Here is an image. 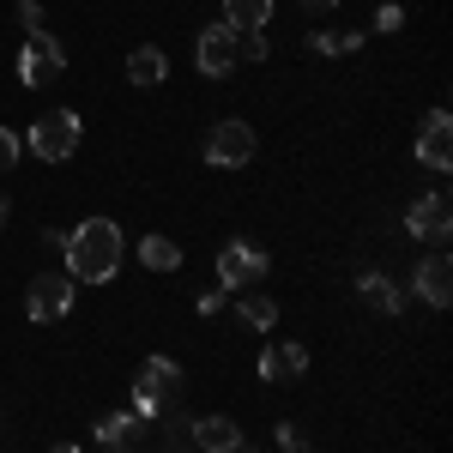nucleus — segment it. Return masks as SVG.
I'll use <instances>...</instances> for the list:
<instances>
[{"label": "nucleus", "mask_w": 453, "mask_h": 453, "mask_svg": "<svg viewBox=\"0 0 453 453\" xmlns=\"http://www.w3.org/2000/svg\"><path fill=\"white\" fill-rule=\"evenodd\" d=\"M242 320H248V326H279L273 296H242Z\"/></svg>", "instance_id": "6ab92c4d"}, {"label": "nucleus", "mask_w": 453, "mask_h": 453, "mask_svg": "<svg viewBox=\"0 0 453 453\" xmlns=\"http://www.w3.org/2000/svg\"><path fill=\"white\" fill-rule=\"evenodd\" d=\"M181 393V369H175L170 357H145L140 369V393H134V418H151L164 399H175Z\"/></svg>", "instance_id": "20e7f679"}, {"label": "nucleus", "mask_w": 453, "mask_h": 453, "mask_svg": "<svg viewBox=\"0 0 453 453\" xmlns=\"http://www.w3.org/2000/svg\"><path fill=\"white\" fill-rule=\"evenodd\" d=\"M49 453H79V448H73V441H61V448H49Z\"/></svg>", "instance_id": "bb28decb"}, {"label": "nucleus", "mask_w": 453, "mask_h": 453, "mask_svg": "<svg viewBox=\"0 0 453 453\" xmlns=\"http://www.w3.org/2000/svg\"><path fill=\"white\" fill-rule=\"evenodd\" d=\"M12 164H19V134H12V127H0V175L12 170Z\"/></svg>", "instance_id": "4be33fe9"}, {"label": "nucleus", "mask_w": 453, "mask_h": 453, "mask_svg": "<svg viewBox=\"0 0 453 453\" xmlns=\"http://www.w3.org/2000/svg\"><path fill=\"white\" fill-rule=\"evenodd\" d=\"M254 157V127L248 121H218L206 134V164H218V170H236V164H248Z\"/></svg>", "instance_id": "39448f33"}, {"label": "nucleus", "mask_w": 453, "mask_h": 453, "mask_svg": "<svg viewBox=\"0 0 453 453\" xmlns=\"http://www.w3.org/2000/svg\"><path fill=\"white\" fill-rule=\"evenodd\" d=\"M418 164H429V170H448V164H453V121H448V109H429V115H423Z\"/></svg>", "instance_id": "1a4fd4ad"}, {"label": "nucleus", "mask_w": 453, "mask_h": 453, "mask_svg": "<svg viewBox=\"0 0 453 453\" xmlns=\"http://www.w3.org/2000/svg\"><path fill=\"white\" fill-rule=\"evenodd\" d=\"M73 151H79V115H73V109H49V115L31 127V157L67 164Z\"/></svg>", "instance_id": "f03ea898"}, {"label": "nucleus", "mask_w": 453, "mask_h": 453, "mask_svg": "<svg viewBox=\"0 0 453 453\" xmlns=\"http://www.w3.org/2000/svg\"><path fill=\"white\" fill-rule=\"evenodd\" d=\"M194 61H200L206 79H224V73L236 67V31H230V25H206V31H200V49H194Z\"/></svg>", "instance_id": "9d476101"}, {"label": "nucleus", "mask_w": 453, "mask_h": 453, "mask_svg": "<svg viewBox=\"0 0 453 453\" xmlns=\"http://www.w3.org/2000/svg\"><path fill=\"white\" fill-rule=\"evenodd\" d=\"M0 218H6V194H0Z\"/></svg>", "instance_id": "cd10ccee"}, {"label": "nucleus", "mask_w": 453, "mask_h": 453, "mask_svg": "<svg viewBox=\"0 0 453 453\" xmlns=\"http://www.w3.org/2000/svg\"><path fill=\"white\" fill-rule=\"evenodd\" d=\"M309 369V350L303 345H266V357H260V375L266 381H296Z\"/></svg>", "instance_id": "ddd939ff"}, {"label": "nucleus", "mask_w": 453, "mask_h": 453, "mask_svg": "<svg viewBox=\"0 0 453 453\" xmlns=\"http://www.w3.org/2000/svg\"><path fill=\"white\" fill-rule=\"evenodd\" d=\"M363 296H369V303H375L381 314H399V309H405V290H393V284H387V279H375V273L363 279Z\"/></svg>", "instance_id": "a211bd4d"}, {"label": "nucleus", "mask_w": 453, "mask_h": 453, "mask_svg": "<svg viewBox=\"0 0 453 453\" xmlns=\"http://www.w3.org/2000/svg\"><path fill=\"white\" fill-rule=\"evenodd\" d=\"M19 19H25V31H42V6H36V0H25V6H19Z\"/></svg>", "instance_id": "b1692460"}, {"label": "nucleus", "mask_w": 453, "mask_h": 453, "mask_svg": "<svg viewBox=\"0 0 453 453\" xmlns=\"http://www.w3.org/2000/svg\"><path fill=\"white\" fill-rule=\"evenodd\" d=\"M405 230H411V236H423V242H448V230H453L448 194H423L418 206L405 211Z\"/></svg>", "instance_id": "6e6552de"}, {"label": "nucleus", "mask_w": 453, "mask_h": 453, "mask_svg": "<svg viewBox=\"0 0 453 453\" xmlns=\"http://www.w3.org/2000/svg\"><path fill=\"white\" fill-rule=\"evenodd\" d=\"M67 309H73V279H61V273L31 279V290H25V314L31 320H61Z\"/></svg>", "instance_id": "423d86ee"}, {"label": "nucleus", "mask_w": 453, "mask_h": 453, "mask_svg": "<svg viewBox=\"0 0 453 453\" xmlns=\"http://www.w3.org/2000/svg\"><path fill=\"white\" fill-rule=\"evenodd\" d=\"M164 73H170L164 49H134V55H127V85H140V91L164 85Z\"/></svg>", "instance_id": "4468645a"}, {"label": "nucleus", "mask_w": 453, "mask_h": 453, "mask_svg": "<svg viewBox=\"0 0 453 453\" xmlns=\"http://www.w3.org/2000/svg\"><path fill=\"white\" fill-rule=\"evenodd\" d=\"M121 230L109 224V218H85L79 230L67 236V279L79 284H109L121 273Z\"/></svg>", "instance_id": "f257e3e1"}, {"label": "nucleus", "mask_w": 453, "mask_h": 453, "mask_svg": "<svg viewBox=\"0 0 453 453\" xmlns=\"http://www.w3.org/2000/svg\"><path fill=\"white\" fill-rule=\"evenodd\" d=\"M61 67H67V55H61V42H55L49 31H31V36H25V49H19V79H25L31 91L55 85V79H61Z\"/></svg>", "instance_id": "7ed1b4c3"}, {"label": "nucleus", "mask_w": 453, "mask_h": 453, "mask_svg": "<svg viewBox=\"0 0 453 453\" xmlns=\"http://www.w3.org/2000/svg\"><path fill=\"white\" fill-rule=\"evenodd\" d=\"M194 441H200V453H242V429L230 418H200L194 423Z\"/></svg>", "instance_id": "f8f14e48"}, {"label": "nucleus", "mask_w": 453, "mask_h": 453, "mask_svg": "<svg viewBox=\"0 0 453 453\" xmlns=\"http://www.w3.org/2000/svg\"><path fill=\"white\" fill-rule=\"evenodd\" d=\"M140 260H145V273H175V266H181V248H175L170 236H145Z\"/></svg>", "instance_id": "f3484780"}, {"label": "nucleus", "mask_w": 453, "mask_h": 453, "mask_svg": "<svg viewBox=\"0 0 453 453\" xmlns=\"http://www.w3.org/2000/svg\"><path fill=\"white\" fill-rule=\"evenodd\" d=\"M134 429H140V418H134V411H109V418H97V441L121 453L127 441H134Z\"/></svg>", "instance_id": "dca6fc26"}, {"label": "nucleus", "mask_w": 453, "mask_h": 453, "mask_svg": "<svg viewBox=\"0 0 453 453\" xmlns=\"http://www.w3.org/2000/svg\"><path fill=\"white\" fill-rule=\"evenodd\" d=\"M273 55V42L260 31H236V61H266Z\"/></svg>", "instance_id": "412c9836"}, {"label": "nucleus", "mask_w": 453, "mask_h": 453, "mask_svg": "<svg viewBox=\"0 0 453 453\" xmlns=\"http://www.w3.org/2000/svg\"><path fill=\"white\" fill-rule=\"evenodd\" d=\"M279 441H284V453H303V448H309V441H303V429H290V423L279 429Z\"/></svg>", "instance_id": "393cba45"}, {"label": "nucleus", "mask_w": 453, "mask_h": 453, "mask_svg": "<svg viewBox=\"0 0 453 453\" xmlns=\"http://www.w3.org/2000/svg\"><path fill=\"white\" fill-rule=\"evenodd\" d=\"M242 453H248V448H242Z\"/></svg>", "instance_id": "c85d7f7f"}, {"label": "nucleus", "mask_w": 453, "mask_h": 453, "mask_svg": "<svg viewBox=\"0 0 453 453\" xmlns=\"http://www.w3.org/2000/svg\"><path fill=\"white\" fill-rule=\"evenodd\" d=\"M309 42H314V55H350L363 36L357 31H333V36H309Z\"/></svg>", "instance_id": "aec40b11"}, {"label": "nucleus", "mask_w": 453, "mask_h": 453, "mask_svg": "<svg viewBox=\"0 0 453 453\" xmlns=\"http://www.w3.org/2000/svg\"><path fill=\"white\" fill-rule=\"evenodd\" d=\"M224 25H230V31H260V25H273V0H224Z\"/></svg>", "instance_id": "2eb2a0df"}, {"label": "nucleus", "mask_w": 453, "mask_h": 453, "mask_svg": "<svg viewBox=\"0 0 453 453\" xmlns=\"http://www.w3.org/2000/svg\"><path fill=\"white\" fill-rule=\"evenodd\" d=\"M418 296L423 303H435V309H448L453 303V266H448V254H429L418 266Z\"/></svg>", "instance_id": "9b49d317"}, {"label": "nucleus", "mask_w": 453, "mask_h": 453, "mask_svg": "<svg viewBox=\"0 0 453 453\" xmlns=\"http://www.w3.org/2000/svg\"><path fill=\"white\" fill-rule=\"evenodd\" d=\"M303 6H309V12H326V6H339V0H303Z\"/></svg>", "instance_id": "a878e982"}, {"label": "nucleus", "mask_w": 453, "mask_h": 453, "mask_svg": "<svg viewBox=\"0 0 453 453\" xmlns=\"http://www.w3.org/2000/svg\"><path fill=\"white\" fill-rule=\"evenodd\" d=\"M375 25H381V31H399V25H405V12H399V6H381V12H375Z\"/></svg>", "instance_id": "5701e85b"}, {"label": "nucleus", "mask_w": 453, "mask_h": 453, "mask_svg": "<svg viewBox=\"0 0 453 453\" xmlns=\"http://www.w3.org/2000/svg\"><path fill=\"white\" fill-rule=\"evenodd\" d=\"M266 279V254L248 242H230L224 254H218V290H242V284Z\"/></svg>", "instance_id": "0eeeda50"}]
</instances>
